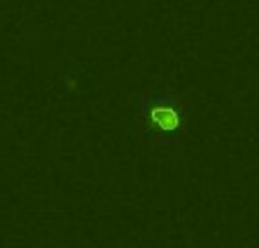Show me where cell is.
Masks as SVG:
<instances>
[{"label": "cell", "instance_id": "cell-1", "mask_svg": "<svg viewBox=\"0 0 259 248\" xmlns=\"http://www.w3.org/2000/svg\"><path fill=\"white\" fill-rule=\"evenodd\" d=\"M189 107L173 94L148 91L134 105V139L150 148L164 150L184 137Z\"/></svg>", "mask_w": 259, "mask_h": 248}]
</instances>
